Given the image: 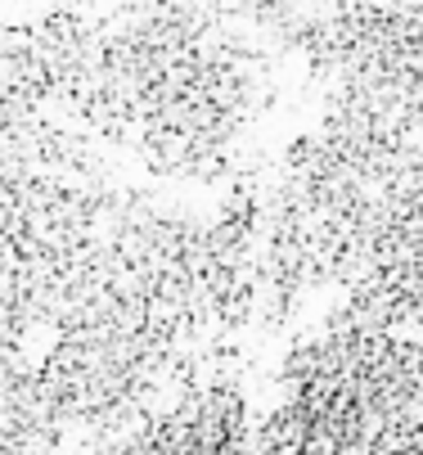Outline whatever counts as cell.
I'll return each mask as SVG.
<instances>
[{
  "label": "cell",
  "instance_id": "3957f363",
  "mask_svg": "<svg viewBox=\"0 0 423 455\" xmlns=\"http://www.w3.org/2000/svg\"><path fill=\"white\" fill-rule=\"evenodd\" d=\"M419 387L423 343L342 302L288 352L253 455H388Z\"/></svg>",
  "mask_w": 423,
  "mask_h": 455
},
{
  "label": "cell",
  "instance_id": "6da1fadb",
  "mask_svg": "<svg viewBox=\"0 0 423 455\" xmlns=\"http://www.w3.org/2000/svg\"><path fill=\"white\" fill-rule=\"evenodd\" d=\"M262 167L194 217L73 122L5 104V428L95 455L239 379V334L262 315Z\"/></svg>",
  "mask_w": 423,
  "mask_h": 455
},
{
  "label": "cell",
  "instance_id": "277c9868",
  "mask_svg": "<svg viewBox=\"0 0 423 455\" xmlns=\"http://www.w3.org/2000/svg\"><path fill=\"white\" fill-rule=\"evenodd\" d=\"M95 455H253V419L239 379L203 383Z\"/></svg>",
  "mask_w": 423,
  "mask_h": 455
},
{
  "label": "cell",
  "instance_id": "7a4b0ae2",
  "mask_svg": "<svg viewBox=\"0 0 423 455\" xmlns=\"http://www.w3.org/2000/svg\"><path fill=\"white\" fill-rule=\"evenodd\" d=\"M248 14L50 5L5 23V104L45 108L153 180L234 185L262 167L279 63Z\"/></svg>",
  "mask_w": 423,
  "mask_h": 455
}]
</instances>
